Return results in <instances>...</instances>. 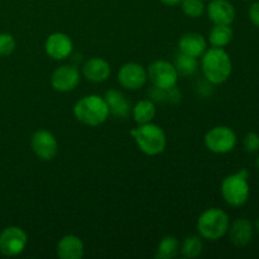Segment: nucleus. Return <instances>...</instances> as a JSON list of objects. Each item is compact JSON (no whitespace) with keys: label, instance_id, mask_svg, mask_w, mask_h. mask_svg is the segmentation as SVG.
Wrapping results in <instances>:
<instances>
[{"label":"nucleus","instance_id":"1","mask_svg":"<svg viewBox=\"0 0 259 259\" xmlns=\"http://www.w3.org/2000/svg\"><path fill=\"white\" fill-rule=\"evenodd\" d=\"M201 70L206 80L212 85L224 83L233 71L232 58L224 48L212 47L201 56Z\"/></svg>","mask_w":259,"mask_h":259},{"label":"nucleus","instance_id":"2","mask_svg":"<svg viewBox=\"0 0 259 259\" xmlns=\"http://www.w3.org/2000/svg\"><path fill=\"white\" fill-rule=\"evenodd\" d=\"M73 115L81 124L88 126H99L109 118V108L103 96L86 95L73 106Z\"/></svg>","mask_w":259,"mask_h":259},{"label":"nucleus","instance_id":"3","mask_svg":"<svg viewBox=\"0 0 259 259\" xmlns=\"http://www.w3.org/2000/svg\"><path fill=\"white\" fill-rule=\"evenodd\" d=\"M131 136L138 148L147 156H157L164 151L167 146L166 133L157 124H138V126L131 131Z\"/></svg>","mask_w":259,"mask_h":259},{"label":"nucleus","instance_id":"4","mask_svg":"<svg viewBox=\"0 0 259 259\" xmlns=\"http://www.w3.org/2000/svg\"><path fill=\"white\" fill-rule=\"evenodd\" d=\"M249 172L248 169L242 168L237 174L229 175L222 182V196L228 205L233 207H240L247 204L250 195Z\"/></svg>","mask_w":259,"mask_h":259},{"label":"nucleus","instance_id":"5","mask_svg":"<svg viewBox=\"0 0 259 259\" xmlns=\"http://www.w3.org/2000/svg\"><path fill=\"white\" fill-rule=\"evenodd\" d=\"M229 225L230 220L227 212L219 207H211L200 215L196 229L200 233V237L210 242H215L227 234Z\"/></svg>","mask_w":259,"mask_h":259},{"label":"nucleus","instance_id":"6","mask_svg":"<svg viewBox=\"0 0 259 259\" xmlns=\"http://www.w3.org/2000/svg\"><path fill=\"white\" fill-rule=\"evenodd\" d=\"M205 146L210 152L217 154H225L232 152L237 146V134L232 128L218 125L205 134Z\"/></svg>","mask_w":259,"mask_h":259},{"label":"nucleus","instance_id":"7","mask_svg":"<svg viewBox=\"0 0 259 259\" xmlns=\"http://www.w3.org/2000/svg\"><path fill=\"white\" fill-rule=\"evenodd\" d=\"M147 75H148V80L151 81L152 85L158 89L174 88L179 80V73H177L174 63L164 60L152 62L147 70Z\"/></svg>","mask_w":259,"mask_h":259},{"label":"nucleus","instance_id":"8","mask_svg":"<svg viewBox=\"0 0 259 259\" xmlns=\"http://www.w3.org/2000/svg\"><path fill=\"white\" fill-rule=\"evenodd\" d=\"M27 244L28 235L22 228L8 227L0 233V253L5 257L19 255Z\"/></svg>","mask_w":259,"mask_h":259},{"label":"nucleus","instance_id":"9","mask_svg":"<svg viewBox=\"0 0 259 259\" xmlns=\"http://www.w3.org/2000/svg\"><path fill=\"white\" fill-rule=\"evenodd\" d=\"M30 147L38 158L43 161H52L58 153V142L56 137L46 129H39L33 133Z\"/></svg>","mask_w":259,"mask_h":259},{"label":"nucleus","instance_id":"10","mask_svg":"<svg viewBox=\"0 0 259 259\" xmlns=\"http://www.w3.org/2000/svg\"><path fill=\"white\" fill-rule=\"evenodd\" d=\"M148 80L147 70L137 62L124 63L118 72V82L126 90H139Z\"/></svg>","mask_w":259,"mask_h":259},{"label":"nucleus","instance_id":"11","mask_svg":"<svg viewBox=\"0 0 259 259\" xmlns=\"http://www.w3.org/2000/svg\"><path fill=\"white\" fill-rule=\"evenodd\" d=\"M80 83V72L75 66L62 65L56 68L51 76V85L56 91L68 93L77 88Z\"/></svg>","mask_w":259,"mask_h":259},{"label":"nucleus","instance_id":"12","mask_svg":"<svg viewBox=\"0 0 259 259\" xmlns=\"http://www.w3.org/2000/svg\"><path fill=\"white\" fill-rule=\"evenodd\" d=\"M45 51L48 57L56 61L66 60L73 51L72 39L66 33L56 32L48 35L45 43Z\"/></svg>","mask_w":259,"mask_h":259},{"label":"nucleus","instance_id":"13","mask_svg":"<svg viewBox=\"0 0 259 259\" xmlns=\"http://www.w3.org/2000/svg\"><path fill=\"white\" fill-rule=\"evenodd\" d=\"M206 12L209 19L220 25H232L237 15L235 8L228 0H210Z\"/></svg>","mask_w":259,"mask_h":259},{"label":"nucleus","instance_id":"14","mask_svg":"<svg viewBox=\"0 0 259 259\" xmlns=\"http://www.w3.org/2000/svg\"><path fill=\"white\" fill-rule=\"evenodd\" d=\"M228 234H229V239L235 247H247L253 239V234H254V228L253 224L245 218H239V219L234 220L232 224L229 225L228 229Z\"/></svg>","mask_w":259,"mask_h":259},{"label":"nucleus","instance_id":"15","mask_svg":"<svg viewBox=\"0 0 259 259\" xmlns=\"http://www.w3.org/2000/svg\"><path fill=\"white\" fill-rule=\"evenodd\" d=\"M103 98L105 99L106 105L109 108V114H111L114 118L125 119L132 113L131 101L121 91L111 89L106 91Z\"/></svg>","mask_w":259,"mask_h":259},{"label":"nucleus","instance_id":"16","mask_svg":"<svg viewBox=\"0 0 259 259\" xmlns=\"http://www.w3.org/2000/svg\"><path fill=\"white\" fill-rule=\"evenodd\" d=\"M82 73L88 81L99 83L108 80L111 73V68L108 61H105L104 58L93 57L85 62L82 67Z\"/></svg>","mask_w":259,"mask_h":259},{"label":"nucleus","instance_id":"17","mask_svg":"<svg viewBox=\"0 0 259 259\" xmlns=\"http://www.w3.org/2000/svg\"><path fill=\"white\" fill-rule=\"evenodd\" d=\"M180 52L185 55L192 56V57H201L207 50V42L205 37L200 33L190 32L185 33L179 40Z\"/></svg>","mask_w":259,"mask_h":259},{"label":"nucleus","instance_id":"18","mask_svg":"<svg viewBox=\"0 0 259 259\" xmlns=\"http://www.w3.org/2000/svg\"><path fill=\"white\" fill-rule=\"evenodd\" d=\"M85 253L83 242L73 234L61 238L57 244V255L61 259H81Z\"/></svg>","mask_w":259,"mask_h":259},{"label":"nucleus","instance_id":"19","mask_svg":"<svg viewBox=\"0 0 259 259\" xmlns=\"http://www.w3.org/2000/svg\"><path fill=\"white\" fill-rule=\"evenodd\" d=\"M157 114L156 104L149 99L138 101L136 105L132 108V115L137 124H147L151 123Z\"/></svg>","mask_w":259,"mask_h":259},{"label":"nucleus","instance_id":"20","mask_svg":"<svg viewBox=\"0 0 259 259\" xmlns=\"http://www.w3.org/2000/svg\"><path fill=\"white\" fill-rule=\"evenodd\" d=\"M233 35H234V32L230 25L214 24L209 33V42L212 47L224 48L232 42Z\"/></svg>","mask_w":259,"mask_h":259},{"label":"nucleus","instance_id":"21","mask_svg":"<svg viewBox=\"0 0 259 259\" xmlns=\"http://www.w3.org/2000/svg\"><path fill=\"white\" fill-rule=\"evenodd\" d=\"M180 252V242L174 235H166L161 239L157 247L156 259H172L176 257Z\"/></svg>","mask_w":259,"mask_h":259},{"label":"nucleus","instance_id":"22","mask_svg":"<svg viewBox=\"0 0 259 259\" xmlns=\"http://www.w3.org/2000/svg\"><path fill=\"white\" fill-rule=\"evenodd\" d=\"M174 65L179 76H184V77H190V76L195 75L199 70L197 58L181 52H180V55L176 56Z\"/></svg>","mask_w":259,"mask_h":259},{"label":"nucleus","instance_id":"23","mask_svg":"<svg viewBox=\"0 0 259 259\" xmlns=\"http://www.w3.org/2000/svg\"><path fill=\"white\" fill-rule=\"evenodd\" d=\"M202 248H204V244H202L201 237H199V235H190V237H187L184 240L180 249H181V254L185 258L192 259L201 254Z\"/></svg>","mask_w":259,"mask_h":259},{"label":"nucleus","instance_id":"24","mask_svg":"<svg viewBox=\"0 0 259 259\" xmlns=\"http://www.w3.org/2000/svg\"><path fill=\"white\" fill-rule=\"evenodd\" d=\"M149 95L154 101H161V103L176 104L181 100V93L177 90L176 86L171 89H158L154 88L149 91Z\"/></svg>","mask_w":259,"mask_h":259},{"label":"nucleus","instance_id":"25","mask_svg":"<svg viewBox=\"0 0 259 259\" xmlns=\"http://www.w3.org/2000/svg\"><path fill=\"white\" fill-rule=\"evenodd\" d=\"M180 4L184 14L190 18H199L205 12L204 0H182Z\"/></svg>","mask_w":259,"mask_h":259},{"label":"nucleus","instance_id":"26","mask_svg":"<svg viewBox=\"0 0 259 259\" xmlns=\"http://www.w3.org/2000/svg\"><path fill=\"white\" fill-rule=\"evenodd\" d=\"M15 46L17 42L10 33H0V57L12 55Z\"/></svg>","mask_w":259,"mask_h":259},{"label":"nucleus","instance_id":"27","mask_svg":"<svg viewBox=\"0 0 259 259\" xmlns=\"http://www.w3.org/2000/svg\"><path fill=\"white\" fill-rule=\"evenodd\" d=\"M243 144H244V149L248 153H255L259 151V134L255 132H249L245 134L244 139H243Z\"/></svg>","mask_w":259,"mask_h":259},{"label":"nucleus","instance_id":"28","mask_svg":"<svg viewBox=\"0 0 259 259\" xmlns=\"http://www.w3.org/2000/svg\"><path fill=\"white\" fill-rule=\"evenodd\" d=\"M248 13H249V19L252 20L253 24L259 28V2L253 3Z\"/></svg>","mask_w":259,"mask_h":259},{"label":"nucleus","instance_id":"29","mask_svg":"<svg viewBox=\"0 0 259 259\" xmlns=\"http://www.w3.org/2000/svg\"><path fill=\"white\" fill-rule=\"evenodd\" d=\"M161 3H163L164 5H168V7H175V5H179L182 0H159Z\"/></svg>","mask_w":259,"mask_h":259},{"label":"nucleus","instance_id":"30","mask_svg":"<svg viewBox=\"0 0 259 259\" xmlns=\"http://www.w3.org/2000/svg\"><path fill=\"white\" fill-rule=\"evenodd\" d=\"M255 230L259 233V218L257 220H255Z\"/></svg>","mask_w":259,"mask_h":259},{"label":"nucleus","instance_id":"31","mask_svg":"<svg viewBox=\"0 0 259 259\" xmlns=\"http://www.w3.org/2000/svg\"><path fill=\"white\" fill-rule=\"evenodd\" d=\"M255 166H257L258 171H259V156L257 157V159H255Z\"/></svg>","mask_w":259,"mask_h":259},{"label":"nucleus","instance_id":"32","mask_svg":"<svg viewBox=\"0 0 259 259\" xmlns=\"http://www.w3.org/2000/svg\"><path fill=\"white\" fill-rule=\"evenodd\" d=\"M244 2H250V0H244Z\"/></svg>","mask_w":259,"mask_h":259},{"label":"nucleus","instance_id":"33","mask_svg":"<svg viewBox=\"0 0 259 259\" xmlns=\"http://www.w3.org/2000/svg\"><path fill=\"white\" fill-rule=\"evenodd\" d=\"M209 2H210V0H209Z\"/></svg>","mask_w":259,"mask_h":259}]
</instances>
